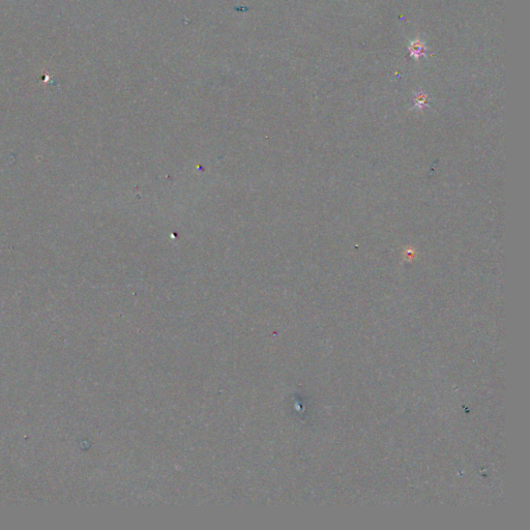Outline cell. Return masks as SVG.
<instances>
[{
    "label": "cell",
    "mask_w": 530,
    "mask_h": 530,
    "mask_svg": "<svg viewBox=\"0 0 530 530\" xmlns=\"http://www.w3.org/2000/svg\"><path fill=\"white\" fill-rule=\"evenodd\" d=\"M428 102H429V96L424 91L415 92V96H414L415 107L423 109L424 106L428 105Z\"/></svg>",
    "instance_id": "obj_2"
},
{
    "label": "cell",
    "mask_w": 530,
    "mask_h": 530,
    "mask_svg": "<svg viewBox=\"0 0 530 530\" xmlns=\"http://www.w3.org/2000/svg\"><path fill=\"white\" fill-rule=\"evenodd\" d=\"M408 50L410 52V57L415 59V61H419L422 57H424L425 54H427V47H425L424 41L420 38L410 41L408 45Z\"/></svg>",
    "instance_id": "obj_1"
}]
</instances>
